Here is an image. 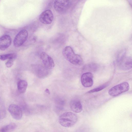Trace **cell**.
Wrapping results in <instances>:
<instances>
[{
    "label": "cell",
    "instance_id": "cell-1",
    "mask_svg": "<svg viewBox=\"0 0 132 132\" xmlns=\"http://www.w3.org/2000/svg\"><path fill=\"white\" fill-rule=\"evenodd\" d=\"M78 117L75 113L71 112H64L59 118V122L62 126L70 127L74 126L77 122Z\"/></svg>",
    "mask_w": 132,
    "mask_h": 132
},
{
    "label": "cell",
    "instance_id": "cell-2",
    "mask_svg": "<svg viewBox=\"0 0 132 132\" xmlns=\"http://www.w3.org/2000/svg\"><path fill=\"white\" fill-rule=\"evenodd\" d=\"M63 53L66 59L71 63L76 65H80L82 63L81 57L79 55L75 54L71 47H66L63 50Z\"/></svg>",
    "mask_w": 132,
    "mask_h": 132
},
{
    "label": "cell",
    "instance_id": "cell-3",
    "mask_svg": "<svg viewBox=\"0 0 132 132\" xmlns=\"http://www.w3.org/2000/svg\"><path fill=\"white\" fill-rule=\"evenodd\" d=\"M129 88L128 83L125 82L112 87L109 89L108 93L110 96H115L128 91Z\"/></svg>",
    "mask_w": 132,
    "mask_h": 132
},
{
    "label": "cell",
    "instance_id": "cell-4",
    "mask_svg": "<svg viewBox=\"0 0 132 132\" xmlns=\"http://www.w3.org/2000/svg\"><path fill=\"white\" fill-rule=\"evenodd\" d=\"M71 5L69 0H55L53 6L55 10L60 13H64L69 9Z\"/></svg>",
    "mask_w": 132,
    "mask_h": 132
},
{
    "label": "cell",
    "instance_id": "cell-5",
    "mask_svg": "<svg viewBox=\"0 0 132 132\" xmlns=\"http://www.w3.org/2000/svg\"><path fill=\"white\" fill-rule=\"evenodd\" d=\"M28 36L27 31L25 29L20 31L15 36L14 40V46L18 47L22 45L27 40Z\"/></svg>",
    "mask_w": 132,
    "mask_h": 132
},
{
    "label": "cell",
    "instance_id": "cell-6",
    "mask_svg": "<svg viewBox=\"0 0 132 132\" xmlns=\"http://www.w3.org/2000/svg\"><path fill=\"white\" fill-rule=\"evenodd\" d=\"M53 19V15L52 11L47 10L43 11L39 17L40 21L42 23L49 24L51 23Z\"/></svg>",
    "mask_w": 132,
    "mask_h": 132
},
{
    "label": "cell",
    "instance_id": "cell-7",
    "mask_svg": "<svg viewBox=\"0 0 132 132\" xmlns=\"http://www.w3.org/2000/svg\"><path fill=\"white\" fill-rule=\"evenodd\" d=\"M40 57L44 67L48 70L53 69L55 66L54 61L52 58L44 52L41 53Z\"/></svg>",
    "mask_w": 132,
    "mask_h": 132
},
{
    "label": "cell",
    "instance_id": "cell-8",
    "mask_svg": "<svg viewBox=\"0 0 132 132\" xmlns=\"http://www.w3.org/2000/svg\"><path fill=\"white\" fill-rule=\"evenodd\" d=\"M8 110L14 119L19 120L21 118L22 116V111L18 106L14 104L10 105L8 107Z\"/></svg>",
    "mask_w": 132,
    "mask_h": 132
},
{
    "label": "cell",
    "instance_id": "cell-9",
    "mask_svg": "<svg viewBox=\"0 0 132 132\" xmlns=\"http://www.w3.org/2000/svg\"><path fill=\"white\" fill-rule=\"evenodd\" d=\"M93 75L90 72L83 74L81 77V82L82 85L85 87L92 86L93 84Z\"/></svg>",
    "mask_w": 132,
    "mask_h": 132
},
{
    "label": "cell",
    "instance_id": "cell-10",
    "mask_svg": "<svg viewBox=\"0 0 132 132\" xmlns=\"http://www.w3.org/2000/svg\"><path fill=\"white\" fill-rule=\"evenodd\" d=\"M12 42L11 38L10 36L5 35L0 38V50L4 51L8 48Z\"/></svg>",
    "mask_w": 132,
    "mask_h": 132
},
{
    "label": "cell",
    "instance_id": "cell-11",
    "mask_svg": "<svg viewBox=\"0 0 132 132\" xmlns=\"http://www.w3.org/2000/svg\"><path fill=\"white\" fill-rule=\"evenodd\" d=\"M119 65L122 69L126 70L132 68V60L130 58H122L119 60Z\"/></svg>",
    "mask_w": 132,
    "mask_h": 132
},
{
    "label": "cell",
    "instance_id": "cell-12",
    "mask_svg": "<svg viewBox=\"0 0 132 132\" xmlns=\"http://www.w3.org/2000/svg\"><path fill=\"white\" fill-rule=\"evenodd\" d=\"M35 67V73L38 78H44L49 73L48 70L46 69L44 66L43 67L39 65Z\"/></svg>",
    "mask_w": 132,
    "mask_h": 132
},
{
    "label": "cell",
    "instance_id": "cell-13",
    "mask_svg": "<svg viewBox=\"0 0 132 132\" xmlns=\"http://www.w3.org/2000/svg\"><path fill=\"white\" fill-rule=\"evenodd\" d=\"M71 110L76 113L81 112L82 110V107L80 102L77 100H72L70 103Z\"/></svg>",
    "mask_w": 132,
    "mask_h": 132
},
{
    "label": "cell",
    "instance_id": "cell-14",
    "mask_svg": "<svg viewBox=\"0 0 132 132\" xmlns=\"http://www.w3.org/2000/svg\"><path fill=\"white\" fill-rule=\"evenodd\" d=\"M27 86V83L25 80H19L17 84L19 92L21 93H24L26 90Z\"/></svg>",
    "mask_w": 132,
    "mask_h": 132
},
{
    "label": "cell",
    "instance_id": "cell-15",
    "mask_svg": "<svg viewBox=\"0 0 132 132\" xmlns=\"http://www.w3.org/2000/svg\"><path fill=\"white\" fill-rule=\"evenodd\" d=\"M16 127L14 123H11L0 128V132H10Z\"/></svg>",
    "mask_w": 132,
    "mask_h": 132
},
{
    "label": "cell",
    "instance_id": "cell-16",
    "mask_svg": "<svg viewBox=\"0 0 132 132\" xmlns=\"http://www.w3.org/2000/svg\"><path fill=\"white\" fill-rule=\"evenodd\" d=\"M16 57V55L14 53L0 55V60L4 61L7 59H14Z\"/></svg>",
    "mask_w": 132,
    "mask_h": 132
},
{
    "label": "cell",
    "instance_id": "cell-17",
    "mask_svg": "<svg viewBox=\"0 0 132 132\" xmlns=\"http://www.w3.org/2000/svg\"><path fill=\"white\" fill-rule=\"evenodd\" d=\"M107 86L106 84L103 85L89 91L88 93H91L100 91L104 89Z\"/></svg>",
    "mask_w": 132,
    "mask_h": 132
},
{
    "label": "cell",
    "instance_id": "cell-18",
    "mask_svg": "<svg viewBox=\"0 0 132 132\" xmlns=\"http://www.w3.org/2000/svg\"><path fill=\"white\" fill-rule=\"evenodd\" d=\"M13 59H10L6 63V66L8 68H10L12 66L13 63Z\"/></svg>",
    "mask_w": 132,
    "mask_h": 132
},
{
    "label": "cell",
    "instance_id": "cell-19",
    "mask_svg": "<svg viewBox=\"0 0 132 132\" xmlns=\"http://www.w3.org/2000/svg\"><path fill=\"white\" fill-rule=\"evenodd\" d=\"M45 92L46 93H47L48 94H50V91L47 88L45 89Z\"/></svg>",
    "mask_w": 132,
    "mask_h": 132
}]
</instances>
